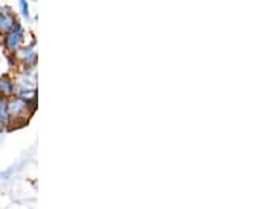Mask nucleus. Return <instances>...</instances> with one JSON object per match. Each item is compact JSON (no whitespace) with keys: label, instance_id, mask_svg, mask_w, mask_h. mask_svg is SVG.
I'll return each instance as SVG.
<instances>
[{"label":"nucleus","instance_id":"f257e3e1","mask_svg":"<svg viewBox=\"0 0 255 209\" xmlns=\"http://www.w3.org/2000/svg\"><path fill=\"white\" fill-rule=\"evenodd\" d=\"M13 26V18L10 14L7 13H3V11H0V28L1 30H7Z\"/></svg>","mask_w":255,"mask_h":209},{"label":"nucleus","instance_id":"f03ea898","mask_svg":"<svg viewBox=\"0 0 255 209\" xmlns=\"http://www.w3.org/2000/svg\"><path fill=\"white\" fill-rule=\"evenodd\" d=\"M20 41H21V33H20V30L17 28V30L13 31L9 36V38H7V46H9L10 48H16Z\"/></svg>","mask_w":255,"mask_h":209},{"label":"nucleus","instance_id":"7ed1b4c3","mask_svg":"<svg viewBox=\"0 0 255 209\" xmlns=\"http://www.w3.org/2000/svg\"><path fill=\"white\" fill-rule=\"evenodd\" d=\"M0 91H3L4 93H10V91H11V83L7 79H1L0 81Z\"/></svg>","mask_w":255,"mask_h":209},{"label":"nucleus","instance_id":"20e7f679","mask_svg":"<svg viewBox=\"0 0 255 209\" xmlns=\"http://www.w3.org/2000/svg\"><path fill=\"white\" fill-rule=\"evenodd\" d=\"M4 119H6V109H4L3 102L0 100V122H3Z\"/></svg>","mask_w":255,"mask_h":209}]
</instances>
